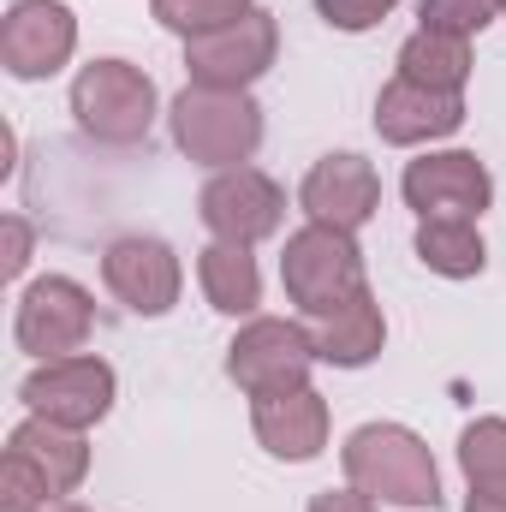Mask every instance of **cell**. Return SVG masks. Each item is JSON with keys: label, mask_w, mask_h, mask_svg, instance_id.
I'll return each mask as SVG.
<instances>
[{"label": "cell", "mask_w": 506, "mask_h": 512, "mask_svg": "<svg viewBox=\"0 0 506 512\" xmlns=\"http://www.w3.org/2000/svg\"><path fill=\"white\" fill-rule=\"evenodd\" d=\"M340 465H346V483L370 501H393V507H435L441 501V477H435L429 447L399 423H364L346 441Z\"/></svg>", "instance_id": "obj_1"}, {"label": "cell", "mask_w": 506, "mask_h": 512, "mask_svg": "<svg viewBox=\"0 0 506 512\" xmlns=\"http://www.w3.org/2000/svg\"><path fill=\"white\" fill-rule=\"evenodd\" d=\"M173 143L197 167H245L262 143V108L245 90H179L173 96Z\"/></svg>", "instance_id": "obj_2"}, {"label": "cell", "mask_w": 506, "mask_h": 512, "mask_svg": "<svg viewBox=\"0 0 506 512\" xmlns=\"http://www.w3.org/2000/svg\"><path fill=\"white\" fill-rule=\"evenodd\" d=\"M280 280H286V298L304 310V316H334L340 304H352L364 292V251L352 245V233L340 227H298L286 239L280 256Z\"/></svg>", "instance_id": "obj_3"}, {"label": "cell", "mask_w": 506, "mask_h": 512, "mask_svg": "<svg viewBox=\"0 0 506 512\" xmlns=\"http://www.w3.org/2000/svg\"><path fill=\"white\" fill-rule=\"evenodd\" d=\"M72 114H78L84 137L131 149L155 126V84L126 60H90L72 84Z\"/></svg>", "instance_id": "obj_4"}, {"label": "cell", "mask_w": 506, "mask_h": 512, "mask_svg": "<svg viewBox=\"0 0 506 512\" xmlns=\"http://www.w3.org/2000/svg\"><path fill=\"white\" fill-rule=\"evenodd\" d=\"M310 364H316V340L298 322H280V316H256L251 328H239V340L227 346V376L251 399L310 387Z\"/></svg>", "instance_id": "obj_5"}, {"label": "cell", "mask_w": 506, "mask_h": 512, "mask_svg": "<svg viewBox=\"0 0 506 512\" xmlns=\"http://www.w3.org/2000/svg\"><path fill=\"white\" fill-rule=\"evenodd\" d=\"M90 328H96L90 292L78 280H66V274H48V280H36L18 298V328L12 334H18V346L30 358L54 364V358H78L84 340H90Z\"/></svg>", "instance_id": "obj_6"}, {"label": "cell", "mask_w": 506, "mask_h": 512, "mask_svg": "<svg viewBox=\"0 0 506 512\" xmlns=\"http://www.w3.org/2000/svg\"><path fill=\"white\" fill-rule=\"evenodd\" d=\"M399 191L417 209V221H477L495 197V179L471 149H441V155L411 161Z\"/></svg>", "instance_id": "obj_7"}, {"label": "cell", "mask_w": 506, "mask_h": 512, "mask_svg": "<svg viewBox=\"0 0 506 512\" xmlns=\"http://www.w3.org/2000/svg\"><path fill=\"white\" fill-rule=\"evenodd\" d=\"M18 399L30 405V417H48L60 429H90L114 405V370L102 358H54L24 376Z\"/></svg>", "instance_id": "obj_8"}, {"label": "cell", "mask_w": 506, "mask_h": 512, "mask_svg": "<svg viewBox=\"0 0 506 512\" xmlns=\"http://www.w3.org/2000/svg\"><path fill=\"white\" fill-rule=\"evenodd\" d=\"M274 54H280V30H274V18L262 6H251L233 30L185 42L191 84H203V90H245V84H256L274 66Z\"/></svg>", "instance_id": "obj_9"}, {"label": "cell", "mask_w": 506, "mask_h": 512, "mask_svg": "<svg viewBox=\"0 0 506 512\" xmlns=\"http://www.w3.org/2000/svg\"><path fill=\"white\" fill-rule=\"evenodd\" d=\"M197 209H203V227H209L215 239H227V245H256V239H268V233L280 227L286 191H280L268 173H256V167H227V173H215V179L203 185Z\"/></svg>", "instance_id": "obj_10"}, {"label": "cell", "mask_w": 506, "mask_h": 512, "mask_svg": "<svg viewBox=\"0 0 506 512\" xmlns=\"http://www.w3.org/2000/svg\"><path fill=\"white\" fill-rule=\"evenodd\" d=\"M78 48V18L60 0H12L0 24V66L12 78H54Z\"/></svg>", "instance_id": "obj_11"}, {"label": "cell", "mask_w": 506, "mask_h": 512, "mask_svg": "<svg viewBox=\"0 0 506 512\" xmlns=\"http://www.w3.org/2000/svg\"><path fill=\"white\" fill-rule=\"evenodd\" d=\"M304 215L316 227H340V233H358L381 203V179L364 155H322L310 173H304V191H298Z\"/></svg>", "instance_id": "obj_12"}, {"label": "cell", "mask_w": 506, "mask_h": 512, "mask_svg": "<svg viewBox=\"0 0 506 512\" xmlns=\"http://www.w3.org/2000/svg\"><path fill=\"white\" fill-rule=\"evenodd\" d=\"M102 280L108 292L137 310V316H167L179 304V256L167 251L161 239H114L102 256Z\"/></svg>", "instance_id": "obj_13"}, {"label": "cell", "mask_w": 506, "mask_h": 512, "mask_svg": "<svg viewBox=\"0 0 506 512\" xmlns=\"http://www.w3.org/2000/svg\"><path fill=\"white\" fill-rule=\"evenodd\" d=\"M251 423H256V441L274 459H316L328 447V399L316 387L251 399Z\"/></svg>", "instance_id": "obj_14"}, {"label": "cell", "mask_w": 506, "mask_h": 512, "mask_svg": "<svg viewBox=\"0 0 506 512\" xmlns=\"http://www.w3.org/2000/svg\"><path fill=\"white\" fill-rule=\"evenodd\" d=\"M465 126V102L447 90H423L411 78H393L376 96V131L381 143H429V137H453Z\"/></svg>", "instance_id": "obj_15"}, {"label": "cell", "mask_w": 506, "mask_h": 512, "mask_svg": "<svg viewBox=\"0 0 506 512\" xmlns=\"http://www.w3.org/2000/svg\"><path fill=\"white\" fill-rule=\"evenodd\" d=\"M6 447H12L18 459H30V465L48 477L54 501H60V495H72V489L84 483V471H90V447H84V435H78V429H60V423H48V417L18 423Z\"/></svg>", "instance_id": "obj_16"}, {"label": "cell", "mask_w": 506, "mask_h": 512, "mask_svg": "<svg viewBox=\"0 0 506 512\" xmlns=\"http://www.w3.org/2000/svg\"><path fill=\"white\" fill-rule=\"evenodd\" d=\"M381 334H387V328H381V304H376V292L364 286L352 304H340L334 316H322L310 340H316V358H322V364L358 370V364H370L381 352Z\"/></svg>", "instance_id": "obj_17"}, {"label": "cell", "mask_w": 506, "mask_h": 512, "mask_svg": "<svg viewBox=\"0 0 506 512\" xmlns=\"http://www.w3.org/2000/svg\"><path fill=\"white\" fill-rule=\"evenodd\" d=\"M197 280H203V292H209V304L221 316H251L256 304H262V274H256L251 245L215 239L209 251L197 256Z\"/></svg>", "instance_id": "obj_18"}, {"label": "cell", "mask_w": 506, "mask_h": 512, "mask_svg": "<svg viewBox=\"0 0 506 512\" xmlns=\"http://www.w3.org/2000/svg\"><path fill=\"white\" fill-rule=\"evenodd\" d=\"M399 78H411V84H423V90L459 96L465 78H471V42H465V36H441V30H417V36L399 48Z\"/></svg>", "instance_id": "obj_19"}, {"label": "cell", "mask_w": 506, "mask_h": 512, "mask_svg": "<svg viewBox=\"0 0 506 512\" xmlns=\"http://www.w3.org/2000/svg\"><path fill=\"white\" fill-rule=\"evenodd\" d=\"M417 256H423V268H435L447 280H471L489 262L471 221H417Z\"/></svg>", "instance_id": "obj_20"}, {"label": "cell", "mask_w": 506, "mask_h": 512, "mask_svg": "<svg viewBox=\"0 0 506 512\" xmlns=\"http://www.w3.org/2000/svg\"><path fill=\"white\" fill-rule=\"evenodd\" d=\"M459 465H465L471 495L506 501V417H477L459 435Z\"/></svg>", "instance_id": "obj_21"}, {"label": "cell", "mask_w": 506, "mask_h": 512, "mask_svg": "<svg viewBox=\"0 0 506 512\" xmlns=\"http://www.w3.org/2000/svg\"><path fill=\"white\" fill-rule=\"evenodd\" d=\"M149 12H155L167 30H179L185 42H197V36L233 30V24L251 12V0H149Z\"/></svg>", "instance_id": "obj_22"}, {"label": "cell", "mask_w": 506, "mask_h": 512, "mask_svg": "<svg viewBox=\"0 0 506 512\" xmlns=\"http://www.w3.org/2000/svg\"><path fill=\"white\" fill-rule=\"evenodd\" d=\"M501 0H417V18L423 30H441V36H477L483 24H495Z\"/></svg>", "instance_id": "obj_23"}, {"label": "cell", "mask_w": 506, "mask_h": 512, "mask_svg": "<svg viewBox=\"0 0 506 512\" xmlns=\"http://www.w3.org/2000/svg\"><path fill=\"white\" fill-rule=\"evenodd\" d=\"M48 507H54L48 477L6 447V465H0V512H48Z\"/></svg>", "instance_id": "obj_24"}, {"label": "cell", "mask_w": 506, "mask_h": 512, "mask_svg": "<svg viewBox=\"0 0 506 512\" xmlns=\"http://www.w3.org/2000/svg\"><path fill=\"white\" fill-rule=\"evenodd\" d=\"M399 0H316V12L334 24V30H370L393 12Z\"/></svg>", "instance_id": "obj_25"}, {"label": "cell", "mask_w": 506, "mask_h": 512, "mask_svg": "<svg viewBox=\"0 0 506 512\" xmlns=\"http://www.w3.org/2000/svg\"><path fill=\"white\" fill-rule=\"evenodd\" d=\"M24 262H30V227H24L18 215H6V262H0V268H6V280H18V274H24Z\"/></svg>", "instance_id": "obj_26"}, {"label": "cell", "mask_w": 506, "mask_h": 512, "mask_svg": "<svg viewBox=\"0 0 506 512\" xmlns=\"http://www.w3.org/2000/svg\"><path fill=\"white\" fill-rule=\"evenodd\" d=\"M310 512H376V501H370V495H358V489H346V495H334V489H328V495H316V501H310Z\"/></svg>", "instance_id": "obj_27"}, {"label": "cell", "mask_w": 506, "mask_h": 512, "mask_svg": "<svg viewBox=\"0 0 506 512\" xmlns=\"http://www.w3.org/2000/svg\"><path fill=\"white\" fill-rule=\"evenodd\" d=\"M465 512H506V501H483V495H471V507Z\"/></svg>", "instance_id": "obj_28"}, {"label": "cell", "mask_w": 506, "mask_h": 512, "mask_svg": "<svg viewBox=\"0 0 506 512\" xmlns=\"http://www.w3.org/2000/svg\"><path fill=\"white\" fill-rule=\"evenodd\" d=\"M48 512H84V507H48Z\"/></svg>", "instance_id": "obj_29"}, {"label": "cell", "mask_w": 506, "mask_h": 512, "mask_svg": "<svg viewBox=\"0 0 506 512\" xmlns=\"http://www.w3.org/2000/svg\"><path fill=\"white\" fill-rule=\"evenodd\" d=\"M501 12H506V0H501Z\"/></svg>", "instance_id": "obj_30"}]
</instances>
